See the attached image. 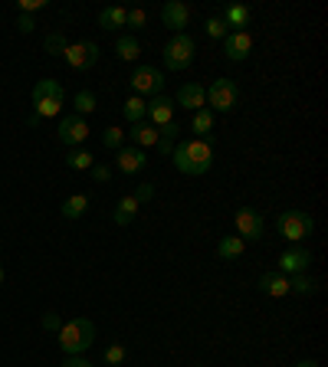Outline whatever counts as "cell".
<instances>
[{
  "instance_id": "31",
  "label": "cell",
  "mask_w": 328,
  "mask_h": 367,
  "mask_svg": "<svg viewBox=\"0 0 328 367\" xmlns=\"http://www.w3.org/2000/svg\"><path fill=\"white\" fill-rule=\"evenodd\" d=\"M102 145L112 151H119L125 148V128H119V125H109L105 132H102Z\"/></svg>"
},
{
  "instance_id": "24",
  "label": "cell",
  "mask_w": 328,
  "mask_h": 367,
  "mask_svg": "<svg viewBox=\"0 0 328 367\" xmlns=\"http://www.w3.org/2000/svg\"><path fill=\"white\" fill-rule=\"evenodd\" d=\"M115 56H119L122 63H135L138 56H141V46H138L135 36H119V40H115Z\"/></svg>"
},
{
  "instance_id": "33",
  "label": "cell",
  "mask_w": 328,
  "mask_h": 367,
  "mask_svg": "<svg viewBox=\"0 0 328 367\" xmlns=\"http://www.w3.org/2000/svg\"><path fill=\"white\" fill-rule=\"evenodd\" d=\"M37 96H66V92H63V85H59L56 79H40L37 85H33V98Z\"/></svg>"
},
{
  "instance_id": "29",
  "label": "cell",
  "mask_w": 328,
  "mask_h": 367,
  "mask_svg": "<svg viewBox=\"0 0 328 367\" xmlns=\"http://www.w3.org/2000/svg\"><path fill=\"white\" fill-rule=\"evenodd\" d=\"M96 109H99V98L92 96L89 89H82V92L72 96V115H82V118H85L89 112H96Z\"/></svg>"
},
{
  "instance_id": "14",
  "label": "cell",
  "mask_w": 328,
  "mask_h": 367,
  "mask_svg": "<svg viewBox=\"0 0 328 367\" xmlns=\"http://www.w3.org/2000/svg\"><path fill=\"white\" fill-rule=\"evenodd\" d=\"M174 105H181V109H187L194 115V112L207 109V92L201 82H184L178 89V98H174Z\"/></svg>"
},
{
  "instance_id": "8",
  "label": "cell",
  "mask_w": 328,
  "mask_h": 367,
  "mask_svg": "<svg viewBox=\"0 0 328 367\" xmlns=\"http://www.w3.org/2000/svg\"><path fill=\"white\" fill-rule=\"evenodd\" d=\"M69 69H76V72H85V69H92L99 63V43L92 40H82V43H69L66 53H63Z\"/></svg>"
},
{
  "instance_id": "21",
  "label": "cell",
  "mask_w": 328,
  "mask_h": 367,
  "mask_svg": "<svg viewBox=\"0 0 328 367\" xmlns=\"http://www.w3.org/2000/svg\"><path fill=\"white\" fill-rule=\"evenodd\" d=\"M138 200L135 197H132V193H125L122 200H119V204H115V213H112V220H115V227H128V223H132V220L138 217Z\"/></svg>"
},
{
  "instance_id": "39",
  "label": "cell",
  "mask_w": 328,
  "mask_h": 367,
  "mask_svg": "<svg viewBox=\"0 0 328 367\" xmlns=\"http://www.w3.org/2000/svg\"><path fill=\"white\" fill-rule=\"evenodd\" d=\"M40 328H43V331H56V335H59V328H63V318H59L56 312H46V315L40 318Z\"/></svg>"
},
{
  "instance_id": "26",
  "label": "cell",
  "mask_w": 328,
  "mask_h": 367,
  "mask_svg": "<svg viewBox=\"0 0 328 367\" xmlns=\"http://www.w3.org/2000/svg\"><path fill=\"white\" fill-rule=\"evenodd\" d=\"M96 164V154L92 151H85V148H72L66 154V167L69 171H89Z\"/></svg>"
},
{
  "instance_id": "18",
  "label": "cell",
  "mask_w": 328,
  "mask_h": 367,
  "mask_svg": "<svg viewBox=\"0 0 328 367\" xmlns=\"http://www.w3.org/2000/svg\"><path fill=\"white\" fill-rule=\"evenodd\" d=\"M128 138H132V141H135V148H141V151L158 148V128H154L151 122H138V125H132Z\"/></svg>"
},
{
  "instance_id": "1",
  "label": "cell",
  "mask_w": 328,
  "mask_h": 367,
  "mask_svg": "<svg viewBox=\"0 0 328 367\" xmlns=\"http://www.w3.org/2000/svg\"><path fill=\"white\" fill-rule=\"evenodd\" d=\"M171 161L181 174L187 177H201L214 167V141L210 138H191V141H181L171 151Z\"/></svg>"
},
{
  "instance_id": "13",
  "label": "cell",
  "mask_w": 328,
  "mask_h": 367,
  "mask_svg": "<svg viewBox=\"0 0 328 367\" xmlns=\"http://www.w3.org/2000/svg\"><path fill=\"white\" fill-rule=\"evenodd\" d=\"M174 98H167V96H151L148 98V118L145 122H151L154 128H164V125H171L174 122Z\"/></svg>"
},
{
  "instance_id": "9",
  "label": "cell",
  "mask_w": 328,
  "mask_h": 367,
  "mask_svg": "<svg viewBox=\"0 0 328 367\" xmlns=\"http://www.w3.org/2000/svg\"><path fill=\"white\" fill-rule=\"evenodd\" d=\"M253 46H256V40H253L249 30H230V33L223 36V53H227L230 63H243V59H249Z\"/></svg>"
},
{
  "instance_id": "2",
  "label": "cell",
  "mask_w": 328,
  "mask_h": 367,
  "mask_svg": "<svg viewBox=\"0 0 328 367\" xmlns=\"http://www.w3.org/2000/svg\"><path fill=\"white\" fill-rule=\"evenodd\" d=\"M96 344V322L92 318H72V322H63L59 328V348L66 357L72 354H85Z\"/></svg>"
},
{
  "instance_id": "44",
  "label": "cell",
  "mask_w": 328,
  "mask_h": 367,
  "mask_svg": "<svg viewBox=\"0 0 328 367\" xmlns=\"http://www.w3.org/2000/svg\"><path fill=\"white\" fill-rule=\"evenodd\" d=\"M0 286H3V269H0Z\"/></svg>"
},
{
  "instance_id": "10",
  "label": "cell",
  "mask_w": 328,
  "mask_h": 367,
  "mask_svg": "<svg viewBox=\"0 0 328 367\" xmlns=\"http://www.w3.org/2000/svg\"><path fill=\"white\" fill-rule=\"evenodd\" d=\"M309 266H312V253H309V246H289V249H283V256H279V269L283 275H299V272H309Z\"/></svg>"
},
{
  "instance_id": "15",
  "label": "cell",
  "mask_w": 328,
  "mask_h": 367,
  "mask_svg": "<svg viewBox=\"0 0 328 367\" xmlns=\"http://www.w3.org/2000/svg\"><path fill=\"white\" fill-rule=\"evenodd\" d=\"M145 164H148V151H141V148L115 151V167H119L122 174H138V171H145Z\"/></svg>"
},
{
  "instance_id": "11",
  "label": "cell",
  "mask_w": 328,
  "mask_h": 367,
  "mask_svg": "<svg viewBox=\"0 0 328 367\" xmlns=\"http://www.w3.org/2000/svg\"><path fill=\"white\" fill-rule=\"evenodd\" d=\"M56 138H59L63 145H69V148H79L82 141L89 138V122H85L82 115H66V118H59Z\"/></svg>"
},
{
  "instance_id": "6",
  "label": "cell",
  "mask_w": 328,
  "mask_h": 367,
  "mask_svg": "<svg viewBox=\"0 0 328 367\" xmlns=\"http://www.w3.org/2000/svg\"><path fill=\"white\" fill-rule=\"evenodd\" d=\"M233 227H236V236H240L243 243H260L263 230H266L263 217L253 210V207H240V210L233 213Z\"/></svg>"
},
{
  "instance_id": "5",
  "label": "cell",
  "mask_w": 328,
  "mask_h": 367,
  "mask_svg": "<svg viewBox=\"0 0 328 367\" xmlns=\"http://www.w3.org/2000/svg\"><path fill=\"white\" fill-rule=\"evenodd\" d=\"M207 92V109L210 112H233L240 102V89L233 79H214L204 89Z\"/></svg>"
},
{
  "instance_id": "40",
  "label": "cell",
  "mask_w": 328,
  "mask_h": 367,
  "mask_svg": "<svg viewBox=\"0 0 328 367\" xmlns=\"http://www.w3.org/2000/svg\"><path fill=\"white\" fill-rule=\"evenodd\" d=\"M132 197H135L138 204H148L151 197H154V184H151V180H145V184H138V187H135V193H132Z\"/></svg>"
},
{
  "instance_id": "25",
  "label": "cell",
  "mask_w": 328,
  "mask_h": 367,
  "mask_svg": "<svg viewBox=\"0 0 328 367\" xmlns=\"http://www.w3.org/2000/svg\"><path fill=\"white\" fill-rule=\"evenodd\" d=\"M246 253V243L240 240V236H223L217 243V256L220 259H240Z\"/></svg>"
},
{
  "instance_id": "17",
  "label": "cell",
  "mask_w": 328,
  "mask_h": 367,
  "mask_svg": "<svg viewBox=\"0 0 328 367\" xmlns=\"http://www.w3.org/2000/svg\"><path fill=\"white\" fill-rule=\"evenodd\" d=\"M220 20H223V27L227 30H246L249 27V20H253V10H249L246 3H230V7H223Z\"/></svg>"
},
{
  "instance_id": "3",
  "label": "cell",
  "mask_w": 328,
  "mask_h": 367,
  "mask_svg": "<svg viewBox=\"0 0 328 367\" xmlns=\"http://www.w3.org/2000/svg\"><path fill=\"white\" fill-rule=\"evenodd\" d=\"M194 53H197L194 36H187V33H174L171 40L164 43V50H161L164 69H167V72H184V69L194 63Z\"/></svg>"
},
{
  "instance_id": "36",
  "label": "cell",
  "mask_w": 328,
  "mask_h": 367,
  "mask_svg": "<svg viewBox=\"0 0 328 367\" xmlns=\"http://www.w3.org/2000/svg\"><path fill=\"white\" fill-rule=\"evenodd\" d=\"M204 27H207V36H210V40H223V36L230 33V30L223 27V20H220V17H210Z\"/></svg>"
},
{
  "instance_id": "38",
  "label": "cell",
  "mask_w": 328,
  "mask_h": 367,
  "mask_svg": "<svg viewBox=\"0 0 328 367\" xmlns=\"http://www.w3.org/2000/svg\"><path fill=\"white\" fill-rule=\"evenodd\" d=\"M43 7H46V0H17V14H23V17L37 14Z\"/></svg>"
},
{
  "instance_id": "37",
  "label": "cell",
  "mask_w": 328,
  "mask_h": 367,
  "mask_svg": "<svg viewBox=\"0 0 328 367\" xmlns=\"http://www.w3.org/2000/svg\"><path fill=\"white\" fill-rule=\"evenodd\" d=\"M89 174H92V180H96V184H109L112 180V167L109 164H92V167H89Z\"/></svg>"
},
{
  "instance_id": "34",
  "label": "cell",
  "mask_w": 328,
  "mask_h": 367,
  "mask_svg": "<svg viewBox=\"0 0 328 367\" xmlns=\"http://www.w3.org/2000/svg\"><path fill=\"white\" fill-rule=\"evenodd\" d=\"M125 27L128 30H145L148 27V10H141V7H132V10H128V20H125Z\"/></svg>"
},
{
  "instance_id": "7",
  "label": "cell",
  "mask_w": 328,
  "mask_h": 367,
  "mask_svg": "<svg viewBox=\"0 0 328 367\" xmlns=\"http://www.w3.org/2000/svg\"><path fill=\"white\" fill-rule=\"evenodd\" d=\"M132 89H135V96L141 98H151V96H161L164 89V72L158 66H138L132 72Z\"/></svg>"
},
{
  "instance_id": "30",
  "label": "cell",
  "mask_w": 328,
  "mask_h": 367,
  "mask_svg": "<svg viewBox=\"0 0 328 367\" xmlns=\"http://www.w3.org/2000/svg\"><path fill=\"white\" fill-rule=\"evenodd\" d=\"M191 128H194V132H197V135H201V138H210V132H214V112H210V109L194 112Z\"/></svg>"
},
{
  "instance_id": "22",
  "label": "cell",
  "mask_w": 328,
  "mask_h": 367,
  "mask_svg": "<svg viewBox=\"0 0 328 367\" xmlns=\"http://www.w3.org/2000/svg\"><path fill=\"white\" fill-rule=\"evenodd\" d=\"M125 122L128 125H138V122H145L148 118V98H141V96H128L125 98Z\"/></svg>"
},
{
  "instance_id": "16",
  "label": "cell",
  "mask_w": 328,
  "mask_h": 367,
  "mask_svg": "<svg viewBox=\"0 0 328 367\" xmlns=\"http://www.w3.org/2000/svg\"><path fill=\"white\" fill-rule=\"evenodd\" d=\"M260 289L263 295H269V299H286L289 295V275H283V272H263L260 275Z\"/></svg>"
},
{
  "instance_id": "42",
  "label": "cell",
  "mask_w": 328,
  "mask_h": 367,
  "mask_svg": "<svg viewBox=\"0 0 328 367\" xmlns=\"http://www.w3.org/2000/svg\"><path fill=\"white\" fill-rule=\"evenodd\" d=\"M63 367H96V364H92V361H85L82 354H72V357H66V361H63Z\"/></svg>"
},
{
  "instance_id": "12",
  "label": "cell",
  "mask_w": 328,
  "mask_h": 367,
  "mask_svg": "<svg viewBox=\"0 0 328 367\" xmlns=\"http://www.w3.org/2000/svg\"><path fill=\"white\" fill-rule=\"evenodd\" d=\"M161 23L171 33H184V27L191 23V7L184 0H167L161 7Z\"/></svg>"
},
{
  "instance_id": "43",
  "label": "cell",
  "mask_w": 328,
  "mask_h": 367,
  "mask_svg": "<svg viewBox=\"0 0 328 367\" xmlns=\"http://www.w3.org/2000/svg\"><path fill=\"white\" fill-rule=\"evenodd\" d=\"M296 367H318V361H299Z\"/></svg>"
},
{
  "instance_id": "20",
  "label": "cell",
  "mask_w": 328,
  "mask_h": 367,
  "mask_svg": "<svg viewBox=\"0 0 328 367\" xmlns=\"http://www.w3.org/2000/svg\"><path fill=\"white\" fill-rule=\"evenodd\" d=\"M125 20H128V10L119 7V3H109V7L99 10V27L102 30H122Z\"/></svg>"
},
{
  "instance_id": "32",
  "label": "cell",
  "mask_w": 328,
  "mask_h": 367,
  "mask_svg": "<svg viewBox=\"0 0 328 367\" xmlns=\"http://www.w3.org/2000/svg\"><path fill=\"white\" fill-rule=\"evenodd\" d=\"M43 46H46V53H50V56H63L69 43H66V36L56 30V33H46V43H43Z\"/></svg>"
},
{
  "instance_id": "41",
  "label": "cell",
  "mask_w": 328,
  "mask_h": 367,
  "mask_svg": "<svg viewBox=\"0 0 328 367\" xmlns=\"http://www.w3.org/2000/svg\"><path fill=\"white\" fill-rule=\"evenodd\" d=\"M17 27H20V33H33V30H37V20H33V17H17Z\"/></svg>"
},
{
  "instance_id": "4",
  "label": "cell",
  "mask_w": 328,
  "mask_h": 367,
  "mask_svg": "<svg viewBox=\"0 0 328 367\" xmlns=\"http://www.w3.org/2000/svg\"><path fill=\"white\" fill-rule=\"evenodd\" d=\"M276 230H279V236L283 240H289V243H305L309 236H312L315 230V220L305 213V210H283L279 217H276Z\"/></svg>"
},
{
  "instance_id": "27",
  "label": "cell",
  "mask_w": 328,
  "mask_h": 367,
  "mask_svg": "<svg viewBox=\"0 0 328 367\" xmlns=\"http://www.w3.org/2000/svg\"><path fill=\"white\" fill-rule=\"evenodd\" d=\"M178 135H181V125L178 122H171V125H164V128H158V148H154V151L171 154V151H174V141H178Z\"/></svg>"
},
{
  "instance_id": "19",
  "label": "cell",
  "mask_w": 328,
  "mask_h": 367,
  "mask_svg": "<svg viewBox=\"0 0 328 367\" xmlns=\"http://www.w3.org/2000/svg\"><path fill=\"white\" fill-rule=\"evenodd\" d=\"M63 98L66 96H37L33 98V115L46 122V118H56L59 112H63Z\"/></svg>"
},
{
  "instance_id": "28",
  "label": "cell",
  "mask_w": 328,
  "mask_h": 367,
  "mask_svg": "<svg viewBox=\"0 0 328 367\" xmlns=\"http://www.w3.org/2000/svg\"><path fill=\"white\" fill-rule=\"evenodd\" d=\"M315 292V279L309 272H299V275H289V295H312Z\"/></svg>"
},
{
  "instance_id": "23",
  "label": "cell",
  "mask_w": 328,
  "mask_h": 367,
  "mask_svg": "<svg viewBox=\"0 0 328 367\" xmlns=\"http://www.w3.org/2000/svg\"><path fill=\"white\" fill-rule=\"evenodd\" d=\"M85 210H89V197H85V193H72V197H66L63 207H59V213L66 220H82Z\"/></svg>"
},
{
  "instance_id": "35",
  "label": "cell",
  "mask_w": 328,
  "mask_h": 367,
  "mask_svg": "<svg viewBox=\"0 0 328 367\" xmlns=\"http://www.w3.org/2000/svg\"><path fill=\"white\" fill-rule=\"evenodd\" d=\"M125 357H128L125 344H109V348H105V367H119V364H125Z\"/></svg>"
}]
</instances>
